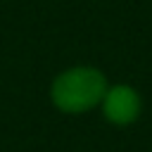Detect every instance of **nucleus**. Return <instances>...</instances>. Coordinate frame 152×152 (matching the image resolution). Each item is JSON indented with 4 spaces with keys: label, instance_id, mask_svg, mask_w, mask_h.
Wrapping results in <instances>:
<instances>
[{
    "label": "nucleus",
    "instance_id": "obj_2",
    "mask_svg": "<svg viewBox=\"0 0 152 152\" xmlns=\"http://www.w3.org/2000/svg\"><path fill=\"white\" fill-rule=\"evenodd\" d=\"M100 107H102V116L109 124L131 126L133 121H138V116L142 112V100L133 86L116 83V86H107V93H104Z\"/></svg>",
    "mask_w": 152,
    "mask_h": 152
},
{
    "label": "nucleus",
    "instance_id": "obj_1",
    "mask_svg": "<svg viewBox=\"0 0 152 152\" xmlns=\"http://www.w3.org/2000/svg\"><path fill=\"white\" fill-rule=\"evenodd\" d=\"M107 93V76L97 66H71L55 76L50 100L62 114H86L100 107Z\"/></svg>",
    "mask_w": 152,
    "mask_h": 152
}]
</instances>
